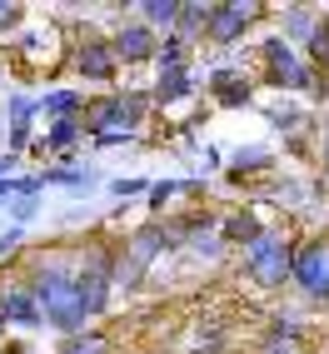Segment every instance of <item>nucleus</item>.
<instances>
[{
    "label": "nucleus",
    "mask_w": 329,
    "mask_h": 354,
    "mask_svg": "<svg viewBox=\"0 0 329 354\" xmlns=\"http://www.w3.org/2000/svg\"><path fill=\"white\" fill-rule=\"evenodd\" d=\"M110 50H115V60H150L155 55V30L150 26H125Z\"/></svg>",
    "instance_id": "obj_5"
},
{
    "label": "nucleus",
    "mask_w": 329,
    "mask_h": 354,
    "mask_svg": "<svg viewBox=\"0 0 329 354\" xmlns=\"http://www.w3.org/2000/svg\"><path fill=\"white\" fill-rule=\"evenodd\" d=\"M175 26H180V35H190L195 26H209V6H180V20H175Z\"/></svg>",
    "instance_id": "obj_14"
},
{
    "label": "nucleus",
    "mask_w": 329,
    "mask_h": 354,
    "mask_svg": "<svg viewBox=\"0 0 329 354\" xmlns=\"http://www.w3.org/2000/svg\"><path fill=\"white\" fill-rule=\"evenodd\" d=\"M10 195H15V185H10V180H0V200H10Z\"/></svg>",
    "instance_id": "obj_22"
},
{
    "label": "nucleus",
    "mask_w": 329,
    "mask_h": 354,
    "mask_svg": "<svg viewBox=\"0 0 329 354\" xmlns=\"http://www.w3.org/2000/svg\"><path fill=\"white\" fill-rule=\"evenodd\" d=\"M0 329H6V315H0Z\"/></svg>",
    "instance_id": "obj_23"
},
{
    "label": "nucleus",
    "mask_w": 329,
    "mask_h": 354,
    "mask_svg": "<svg viewBox=\"0 0 329 354\" xmlns=\"http://www.w3.org/2000/svg\"><path fill=\"white\" fill-rule=\"evenodd\" d=\"M0 310H6V319H10V324H26V329H30V324H40V304H35V295H26V290H10Z\"/></svg>",
    "instance_id": "obj_8"
},
{
    "label": "nucleus",
    "mask_w": 329,
    "mask_h": 354,
    "mask_svg": "<svg viewBox=\"0 0 329 354\" xmlns=\"http://www.w3.org/2000/svg\"><path fill=\"white\" fill-rule=\"evenodd\" d=\"M75 135H80L75 120H60V125L50 130V140H45V150H70V145H75Z\"/></svg>",
    "instance_id": "obj_13"
},
{
    "label": "nucleus",
    "mask_w": 329,
    "mask_h": 354,
    "mask_svg": "<svg viewBox=\"0 0 329 354\" xmlns=\"http://www.w3.org/2000/svg\"><path fill=\"white\" fill-rule=\"evenodd\" d=\"M140 15H145L150 26H164V30H170L175 20H180V6H175V0H145V6H140Z\"/></svg>",
    "instance_id": "obj_10"
},
{
    "label": "nucleus",
    "mask_w": 329,
    "mask_h": 354,
    "mask_svg": "<svg viewBox=\"0 0 329 354\" xmlns=\"http://www.w3.org/2000/svg\"><path fill=\"white\" fill-rule=\"evenodd\" d=\"M245 259H250V274L260 279V285H279V279L294 274V254H290V245L279 240V234H254Z\"/></svg>",
    "instance_id": "obj_2"
},
{
    "label": "nucleus",
    "mask_w": 329,
    "mask_h": 354,
    "mask_svg": "<svg viewBox=\"0 0 329 354\" xmlns=\"http://www.w3.org/2000/svg\"><path fill=\"white\" fill-rule=\"evenodd\" d=\"M35 304H40V315L50 319L55 329H65V335H75V329H85V304H80V290H75V279H70L65 270H45L35 279Z\"/></svg>",
    "instance_id": "obj_1"
},
{
    "label": "nucleus",
    "mask_w": 329,
    "mask_h": 354,
    "mask_svg": "<svg viewBox=\"0 0 329 354\" xmlns=\"http://www.w3.org/2000/svg\"><path fill=\"white\" fill-rule=\"evenodd\" d=\"M175 190H180L175 180H160V185H150V200H155V205H164V200H170Z\"/></svg>",
    "instance_id": "obj_19"
},
{
    "label": "nucleus",
    "mask_w": 329,
    "mask_h": 354,
    "mask_svg": "<svg viewBox=\"0 0 329 354\" xmlns=\"http://www.w3.org/2000/svg\"><path fill=\"white\" fill-rule=\"evenodd\" d=\"M290 279H299V290L310 295V299H324L329 295V245H304L299 254H294V274Z\"/></svg>",
    "instance_id": "obj_3"
},
{
    "label": "nucleus",
    "mask_w": 329,
    "mask_h": 354,
    "mask_svg": "<svg viewBox=\"0 0 329 354\" xmlns=\"http://www.w3.org/2000/svg\"><path fill=\"white\" fill-rule=\"evenodd\" d=\"M80 105V95H70V90H55V95H45V110L60 115V120H70V110Z\"/></svg>",
    "instance_id": "obj_16"
},
{
    "label": "nucleus",
    "mask_w": 329,
    "mask_h": 354,
    "mask_svg": "<svg viewBox=\"0 0 329 354\" xmlns=\"http://www.w3.org/2000/svg\"><path fill=\"white\" fill-rule=\"evenodd\" d=\"M265 60H270V70H274V80H285V85H310V75L299 70V60L290 55L285 40H270V45H265Z\"/></svg>",
    "instance_id": "obj_6"
},
{
    "label": "nucleus",
    "mask_w": 329,
    "mask_h": 354,
    "mask_svg": "<svg viewBox=\"0 0 329 354\" xmlns=\"http://www.w3.org/2000/svg\"><path fill=\"white\" fill-rule=\"evenodd\" d=\"M80 75L85 80H110L115 75V50L105 40H85V50H80Z\"/></svg>",
    "instance_id": "obj_7"
},
{
    "label": "nucleus",
    "mask_w": 329,
    "mask_h": 354,
    "mask_svg": "<svg viewBox=\"0 0 329 354\" xmlns=\"http://www.w3.org/2000/svg\"><path fill=\"white\" fill-rule=\"evenodd\" d=\"M254 15H260L254 6H215V10H209V40H220V45L240 40Z\"/></svg>",
    "instance_id": "obj_4"
},
{
    "label": "nucleus",
    "mask_w": 329,
    "mask_h": 354,
    "mask_svg": "<svg viewBox=\"0 0 329 354\" xmlns=\"http://www.w3.org/2000/svg\"><path fill=\"white\" fill-rule=\"evenodd\" d=\"M65 354H105V339H100V335H90V339H70Z\"/></svg>",
    "instance_id": "obj_18"
},
{
    "label": "nucleus",
    "mask_w": 329,
    "mask_h": 354,
    "mask_svg": "<svg viewBox=\"0 0 329 354\" xmlns=\"http://www.w3.org/2000/svg\"><path fill=\"white\" fill-rule=\"evenodd\" d=\"M234 70H220L215 75V90H220V100H229V105H240V100H250V85H240V80H229Z\"/></svg>",
    "instance_id": "obj_12"
},
{
    "label": "nucleus",
    "mask_w": 329,
    "mask_h": 354,
    "mask_svg": "<svg viewBox=\"0 0 329 354\" xmlns=\"http://www.w3.org/2000/svg\"><path fill=\"white\" fill-rule=\"evenodd\" d=\"M0 304H6V295H0Z\"/></svg>",
    "instance_id": "obj_24"
},
{
    "label": "nucleus",
    "mask_w": 329,
    "mask_h": 354,
    "mask_svg": "<svg viewBox=\"0 0 329 354\" xmlns=\"http://www.w3.org/2000/svg\"><path fill=\"white\" fill-rule=\"evenodd\" d=\"M75 290H80V304H85V315H100V304H105V290H110V279L100 270H90L75 279Z\"/></svg>",
    "instance_id": "obj_9"
},
{
    "label": "nucleus",
    "mask_w": 329,
    "mask_h": 354,
    "mask_svg": "<svg viewBox=\"0 0 329 354\" xmlns=\"http://www.w3.org/2000/svg\"><path fill=\"white\" fill-rule=\"evenodd\" d=\"M160 240H164L160 230H140V240H135V250H130V254H135V265H145V259L160 250Z\"/></svg>",
    "instance_id": "obj_15"
},
{
    "label": "nucleus",
    "mask_w": 329,
    "mask_h": 354,
    "mask_svg": "<svg viewBox=\"0 0 329 354\" xmlns=\"http://www.w3.org/2000/svg\"><path fill=\"white\" fill-rule=\"evenodd\" d=\"M185 90H190L185 70H164V75H160V85H155V95H160V100H180Z\"/></svg>",
    "instance_id": "obj_11"
},
{
    "label": "nucleus",
    "mask_w": 329,
    "mask_h": 354,
    "mask_svg": "<svg viewBox=\"0 0 329 354\" xmlns=\"http://www.w3.org/2000/svg\"><path fill=\"white\" fill-rule=\"evenodd\" d=\"M140 190H145V180H120L115 185V195H140Z\"/></svg>",
    "instance_id": "obj_20"
},
{
    "label": "nucleus",
    "mask_w": 329,
    "mask_h": 354,
    "mask_svg": "<svg viewBox=\"0 0 329 354\" xmlns=\"http://www.w3.org/2000/svg\"><path fill=\"white\" fill-rule=\"evenodd\" d=\"M225 240H245V245H250V240H254V225H250L245 215H234V220L225 225Z\"/></svg>",
    "instance_id": "obj_17"
},
{
    "label": "nucleus",
    "mask_w": 329,
    "mask_h": 354,
    "mask_svg": "<svg viewBox=\"0 0 329 354\" xmlns=\"http://www.w3.org/2000/svg\"><path fill=\"white\" fill-rule=\"evenodd\" d=\"M15 15H20L15 6H0V26H15Z\"/></svg>",
    "instance_id": "obj_21"
}]
</instances>
